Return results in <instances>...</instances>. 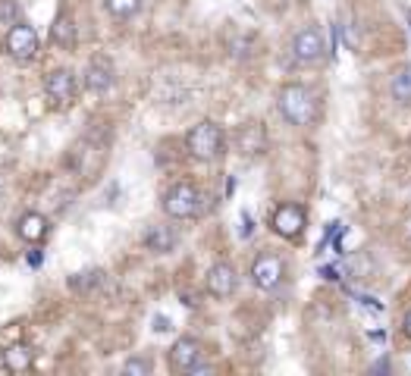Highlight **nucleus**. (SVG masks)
Segmentation results:
<instances>
[{
    "label": "nucleus",
    "mask_w": 411,
    "mask_h": 376,
    "mask_svg": "<svg viewBox=\"0 0 411 376\" xmlns=\"http://www.w3.org/2000/svg\"><path fill=\"white\" fill-rule=\"evenodd\" d=\"M254 232V223H251V213H242V238H248Z\"/></svg>",
    "instance_id": "obj_25"
},
{
    "label": "nucleus",
    "mask_w": 411,
    "mask_h": 376,
    "mask_svg": "<svg viewBox=\"0 0 411 376\" xmlns=\"http://www.w3.org/2000/svg\"><path fill=\"white\" fill-rule=\"evenodd\" d=\"M26 260H29V267H41V260H45V257H41L38 248H32V251L26 254Z\"/></svg>",
    "instance_id": "obj_26"
},
{
    "label": "nucleus",
    "mask_w": 411,
    "mask_h": 376,
    "mask_svg": "<svg viewBox=\"0 0 411 376\" xmlns=\"http://www.w3.org/2000/svg\"><path fill=\"white\" fill-rule=\"evenodd\" d=\"M235 148H239L242 157H258L267 150V129L264 123H242L239 132H235Z\"/></svg>",
    "instance_id": "obj_11"
},
{
    "label": "nucleus",
    "mask_w": 411,
    "mask_h": 376,
    "mask_svg": "<svg viewBox=\"0 0 411 376\" xmlns=\"http://www.w3.org/2000/svg\"><path fill=\"white\" fill-rule=\"evenodd\" d=\"M145 248L154 251V254H170L173 248H176V232L170 229V226H151V229L145 232Z\"/></svg>",
    "instance_id": "obj_15"
},
{
    "label": "nucleus",
    "mask_w": 411,
    "mask_h": 376,
    "mask_svg": "<svg viewBox=\"0 0 411 376\" xmlns=\"http://www.w3.org/2000/svg\"><path fill=\"white\" fill-rule=\"evenodd\" d=\"M114 85H116L114 63L107 56H95L88 63V69H85V88L91 94H107V91H114Z\"/></svg>",
    "instance_id": "obj_10"
},
{
    "label": "nucleus",
    "mask_w": 411,
    "mask_h": 376,
    "mask_svg": "<svg viewBox=\"0 0 411 376\" xmlns=\"http://www.w3.org/2000/svg\"><path fill=\"white\" fill-rule=\"evenodd\" d=\"M270 226H273L277 235L298 238L304 232V226H308V213H304V207H298V204H279L277 210H273Z\"/></svg>",
    "instance_id": "obj_7"
},
{
    "label": "nucleus",
    "mask_w": 411,
    "mask_h": 376,
    "mask_svg": "<svg viewBox=\"0 0 411 376\" xmlns=\"http://www.w3.org/2000/svg\"><path fill=\"white\" fill-rule=\"evenodd\" d=\"M283 273H286V267L277 254H261L258 260L251 263V282L261 292H273V288L283 282Z\"/></svg>",
    "instance_id": "obj_8"
},
{
    "label": "nucleus",
    "mask_w": 411,
    "mask_h": 376,
    "mask_svg": "<svg viewBox=\"0 0 411 376\" xmlns=\"http://www.w3.org/2000/svg\"><path fill=\"white\" fill-rule=\"evenodd\" d=\"M76 38H79V31H76L72 16L70 13H60V16L54 19V25H51V41L57 44V47H63V50H72L76 47Z\"/></svg>",
    "instance_id": "obj_14"
},
{
    "label": "nucleus",
    "mask_w": 411,
    "mask_h": 376,
    "mask_svg": "<svg viewBox=\"0 0 411 376\" xmlns=\"http://www.w3.org/2000/svg\"><path fill=\"white\" fill-rule=\"evenodd\" d=\"M235 285H239V276H235L233 263L220 260L208 269V292L214 295V298H229V295L235 292Z\"/></svg>",
    "instance_id": "obj_12"
},
{
    "label": "nucleus",
    "mask_w": 411,
    "mask_h": 376,
    "mask_svg": "<svg viewBox=\"0 0 411 376\" xmlns=\"http://www.w3.org/2000/svg\"><path fill=\"white\" fill-rule=\"evenodd\" d=\"M151 329H154V332H173V323H170V317H164V313H154V320H151Z\"/></svg>",
    "instance_id": "obj_22"
},
{
    "label": "nucleus",
    "mask_w": 411,
    "mask_h": 376,
    "mask_svg": "<svg viewBox=\"0 0 411 376\" xmlns=\"http://www.w3.org/2000/svg\"><path fill=\"white\" fill-rule=\"evenodd\" d=\"M32 363H35V351L29 348V345H10V348L3 351V367H7L10 373H26Z\"/></svg>",
    "instance_id": "obj_16"
},
{
    "label": "nucleus",
    "mask_w": 411,
    "mask_h": 376,
    "mask_svg": "<svg viewBox=\"0 0 411 376\" xmlns=\"http://www.w3.org/2000/svg\"><path fill=\"white\" fill-rule=\"evenodd\" d=\"M292 56L302 66H320L323 56H327V44H323V35L314 29V25H304L292 35Z\"/></svg>",
    "instance_id": "obj_5"
},
{
    "label": "nucleus",
    "mask_w": 411,
    "mask_h": 376,
    "mask_svg": "<svg viewBox=\"0 0 411 376\" xmlns=\"http://www.w3.org/2000/svg\"><path fill=\"white\" fill-rule=\"evenodd\" d=\"M389 91H392V100H396L398 107H408L411 104V63H408V66H402L396 75H392Z\"/></svg>",
    "instance_id": "obj_17"
},
{
    "label": "nucleus",
    "mask_w": 411,
    "mask_h": 376,
    "mask_svg": "<svg viewBox=\"0 0 411 376\" xmlns=\"http://www.w3.org/2000/svg\"><path fill=\"white\" fill-rule=\"evenodd\" d=\"M358 301H361V304L367 307V311H373V313H383V304H380L377 298H371V295H361Z\"/></svg>",
    "instance_id": "obj_24"
},
{
    "label": "nucleus",
    "mask_w": 411,
    "mask_h": 376,
    "mask_svg": "<svg viewBox=\"0 0 411 376\" xmlns=\"http://www.w3.org/2000/svg\"><path fill=\"white\" fill-rule=\"evenodd\" d=\"M277 107H279V113H283V119H289L292 125H302V129L314 125L317 123V110H320L317 94L311 91V88L298 85V81H289V85L279 88L277 91Z\"/></svg>",
    "instance_id": "obj_1"
},
{
    "label": "nucleus",
    "mask_w": 411,
    "mask_h": 376,
    "mask_svg": "<svg viewBox=\"0 0 411 376\" xmlns=\"http://www.w3.org/2000/svg\"><path fill=\"white\" fill-rule=\"evenodd\" d=\"M47 229H51V226H47V219L41 217V213H35V210L22 213L20 223H16V232H20V238H22V242H29V244L45 242Z\"/></svg>",
    "instance_id": "obj_13"
},
{
    "label": "nucleus",
    "mask_w": 411,
    "mask_h": 376,
    "mask_svg": "<svg viewBox=\"0 0 411 376\" xmlns=\"http://www.w3.org/2000/svg\"><path fill=\"white\" fill-rule=\"evenodd\" d=\"M104 10L114 19H132V16H139L141 0H104Z\"/></svg>",
    "instance_id": "obj_18"
},
{
    "label": "nucleus",
    "mask_w": 411,
    "mask_h": 376,
    "mask_svg": "<svg viewBox=\"0 0 411 376\" xmlns=\"http://www.w3.org/2000/svg\"><path fill=\"white\" fill-rule=\"evenodd\" d=\"M402 332H405V336L411 338V311L405 313V320H402Z\"/></svg>",
    "instance_id": "obj_29"
},
{
    "label": "nucleus",
    "mask_w": 411,
    "mask_h": 376,
    "mask_svg": "<svg viewBox=\"0 0 411 376\" xmlns=\"http://www.w3.org/2000/svg\"><path fill=\"white\" fill-rule=\"evenodd\" d=\"M405 16H408V25H411V10H408V13H405Z\"/></svg>",
    "instance_id": "obj_30"
},
{
    "label": "nucleus",
    "mask_w": 411,
    "mask_h": 376,
    "mask_svg": "<svg viewBox=\"0 0 411 376\" xmlns=\"http://www.w3.org/2000/svg\"><path fill=\"white\" fill-rule=\"evenodd\" d=\"M166 361H170L173 373H201V370H208V363H204V345L195 336L176 338V345L170 348Z\"/></svg>",
    "instance_id": "obj_4"
},
{
    "label": "nucleus",
    "mask_w": 411,
    "mask_h": 376,
    "mask_svg": "<svg viewBox=\"0 0 411 376\" xmlns=\"http://www.w3.org/2000/svg\"><path fill=\"white\" fill-rule=\"evenodd\" d=\"M3 47H7V54L13 56L16 63L35 60V56H38V31L26 22H13L7 38H3Z\"/></svg>",
    "instance_id": "obj_6"
},
{
    "label": "nucleus",
    "mask_w": 411,
    "mask_h": 376,
    "mask_svg": "<svg viewBox=\"0 0 411 376\" xmlns=\"http://www.w3.org/2000/svg\"><path fill=\"white\" fill-rule=\"evenodd\" d=\"M367 336H371V342H386V332L383 329H371Z\"/></svg>",
    "instance_id": "obj_27"
},
{
    "label": "nucleus",
    "mask_w": 411,
    "mask_h": 376,
    "mask_svg": "<svg viewBox=\"0 0 411 376\" xmlns=\"http://www.w3.org/2000/svg\"><path fill=\"white\" fill-rule=\"evenodd\" d=\"M371 370H373V373H386V370H389V361H386V357H383V361H377Z\"/></svg>",
    "instance_id": "obj_28"
},
{
    "label": "nucleus",
    "mask_w": 411,
    "mask_h": 376,
    "mask_svg": "<svg viewBox=\"0 0 411 376\" xmlns=\"http://www.w3.org/2000/svg\"><path fill=\"white\" fill-rule=\"evenodd\" d=\"M79 276H82V279H72L70 285L76 288V292H88V288L95 285V282H101V276H104V273H101V269H91V273H79Z\"/></svg>",
    "instance_id": "obj_20"
},
{
    "label": "nucleus",
    "mask_w": 411,
    "mask_h": 376,
    "mask_svg": "<svg viewBox=\"0 0 411 376\" xmlns=\"http://www.w3.org/2000/svg\"><path fill=\"white\" fill-rule=\"evenodd\" d=\"M317 276H320V279H339V267H336V263H329V267H320L317 269Z\"/></svg>",
    "instance_id": "obj_23"
},
{
    "label": "nucleus",
    "mask_w": 411,
    "mask_h": 376,
    "mask_svg": "<svg viewBox=\"0 0 411 376\" xmlns=\"http://www.w3.org/2000/svg\"><path fill=\"white\" fill-rule=\"evenodd\" d=\"M76 88H79V81H76V75H72V69H51V72L45 75V91L54 104H72Z\"/></svg>",
    "instance_id": "obj_9"
},
{
    "label": "nucleus",
    "mask_w": 411,
    "mask_h": 376,
    "mask_svg": "<svg viewBox=\"0 0 411 376\" xmlns=\"http://www.w3.org/2000/svg\"><path fill=\"white\" fill-rule=\"evenodd\" d=\"M185 148H189V154L195 157V160H217V157H223L226 135H223V129L214 119H204V123H198L195 129L185 135Z\"/></svg>",
    "instance_id": "obj_2"
},
{
    "label": "nucleus",
    "mask_w": 411,
    "mask_h": 376,
    "mask_svg": "<svg viewBox=\"0 0 411 376\" xmlns=\"http://www.w3.org/2000/svg\"><path fill=\"white\" fill-rule=\"evenodd\" d=\"M201 191H198L192 182H176V185L166 188L164 194V213L173 219H192L201 213Z\"/></svg>",
    "instance_id": "obj_3"
},
{
    "label": "nucleus",
    "mask_w": 411,
    "mask_h": 376,
    "mask_svg": "<svg viewBox=\"0 0 411 376\" xmlns=\"http://www.w3.org/2000/svg\"><path fill=\"white\" fill-rule=\"evenodd\" d=\"M0 22L3 25L20 22V6H16L13 0H0Z\"/></svg>",
    "instance_id": "obj_21"
},
{
    "label": "nucleus",
    "mask_w": 411,
    "mask_h": 376,
    "mask_svg": "<svg viewBox=\"0 0 411 376\" xmlns=\"http://www.w3.org/2000/svg\"><path fill=\"white\" fill-rule=\"evenodd\" d=\"M123 373L126 376H148L151 373V361H148V357H129V361L123 363Z\"/></svg>",
    "instance_id": "obj_19"
}]
</instances>
